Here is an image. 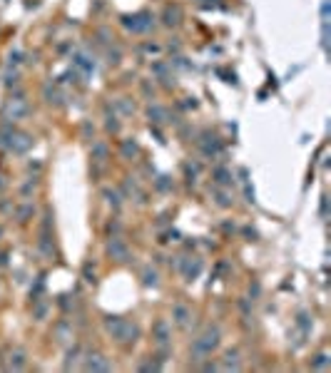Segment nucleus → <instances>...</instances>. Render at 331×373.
Segmentation results:
<instances>
[{"mask_svg":"<svg viewBox=\"0 0 331 373\" xmlns=\"http://www.w3.org/2000/svg\"><path fill=\"white\" fill-rule=\"evenodd\" d=\"M13 152H25V149L32 144V139H30V134H23V132H13L10 137H8V142H5Z\"/></svg>","mask_w":331,"mask_h":373,"instance_id":"obj_4","label":"nucleus"},{"mask_svg":"<svg viewBox=\"0 0 331 373\" xmlns=\"http://www.w3.org/2000/svg\"><path fill=\"white\" fill-rule=\"evenodd\" d=\"M326 363H329V356H326V353H319L316 361H314V368H326Z\"/></svg>","mask_w":331,"mask_h":373,"instance_id":"obj_13","label":"nucleus"},{"mask_svg":"<svg viewBox=\"0 0 331 373\" xmlns=\"http://www.w3.org/2000/svg\"><path fill=\"white\" fill-rule=\"evenodd\" d=\"M177 269L182 271V274H185L187 279H194L199 271H202V261L199 259H182V261H177Z\"/></svg>","mask_w":331,"mask_h":373,"instance_id":"obj_5","label":"nucleus"},{"mask_svg":"<svg viewBox=\"0 0 331 373\" xmlns=\"http://www.w3.org/2000/svg\"><path fill=\"white\" fill-rule=\"evenodd\" d=\"M25 112H28V105H25V100H13V102H8V115H13V120L23 117Z\"/></svg>","mask_w":331,"mask_h":373,"instance_id":"obj_9","label":"nucleus"},{"mask_svg":"<svg viewBox=\"0 0 331 373\" xmlns=\"http://www.w3.org/2000/svg\"><path fill=\"white\" fill-rule=\"evenodd\" d=\"M28 366V353L23 348H10L8 351V361H3L5 371H23Z\"/></svg>","mask_w":331,"mask_h":373,"instance_id":"obj_3","label":"nucleus"},{"mask_svg":"<svg viewBox=\"0 0 331 373\" xmlns=\"http://www.w3.org/2000/svg\"><path fill=\"white\" fill-rule=\"evenodd\" d=\"M172 316H174V321L179 323V326H187L190 323V319H192V314H190V309H185L182 304H177L174 306V311H172Z\"/></svg>","mask_w":331,"mask_h":373,"instance_id":"obj_10","label":"nucleus"},{"mask_svg":"<svg viewBox=\"0 0 331 373\" xmlns=\"http://www.w3.org/2000/svg\"><path fill=\"white\" fill-rule=\"evenodd\" d=\"M217 182L219 184H229V174L227 172H217Z\"/></svg>","mask_w":331,"mask_h":373,"instance_id":"obj_14","label":"nucleus"},{"mask_svg":"<svg viewBox=\"0 0 331 373\" xmlns=\"http://www.w3.org/2000/svg\"><path fill=\"white\" fill-rule=\"evenodd\" d=\"M222 368H224V371H239V361H237V353H232V351H229V353L224 356V363H222Z\"/></svg>","mask_w":331,"mask_h":373,"instance_id":"obj_11","label":"nucleus"},{"mask_svg":"<svg viewBox=\"0 0 331 373\" xmlns=\"http://www.w3.org/2000/svg\"><path fill=\"white\" fill-rule=\"evenodd\" d=\"M219 346V328H207L199 339L194 341V346H192V351H194V358L197 361H202L204 356H209L214 348Z\"/></svg>","mask_w":331,"mask_h":373,"instance_id":"obj_2","label":"nucleus"},{"mask_svg":"<svg viewBox=\"0 0 331 373\" xmlns=\"http://www.w3.org/2000/svg\"><path fill=\"white\" fill-rule=\"evenodd\" d=\"M85 371H112V366L102 353H90L85 361Z\"/></svg>","mask_w":331,"mask_h":373,"instance_id":"obj_7","label":"nucleus"},{"mask_svg":"<svg viewBox=\"0 0 331 373\" xmlns=\"http://www.w3.org/2000/svg\"><path fill=\"white\" fill-rule=\"evenodd\" d=\"M142 281H144L147 286H157V271L147 266V269L142 271Z\"/></svg>","mask_w":331,"mask_h":373,"instance_id":"obj_12","label":"nucleus"},{"mask_svg":"<svg viewBox=\"0 0 331 373\" xmlns=\"http://www.w3.org/2000/svg\"><path fill=\"white\" fill-rule=\"evenodd\" d=\"M107 254L112 256V259H117V261H130V251H127V246H125L120 239H110Z\"/></svg>","mask_w":331,"mask_h":373,"instance_id":"obj_6","label":"nucleus"},{"mask_svg":"<svg viewBox=\"0 0 331 373\" xmlns=\"http://www.w3.org/2000/svg\"><path fill=\"white\" fill-rule=\"evenodd\" d=\"M155 341L160 346H165L169 341V326H167V321H157L155 323Z\"/></svg>","mask_w":331,"mask_h":373,"instance_id":"obj_8","label":"nucleus"},{"mask_svg":"<svg viewBox=\"0 0 331 373\" xmlns=\"http://www.w3.org/2000/svg\"><path fill=\"white\" fill-rule=\"evenodd\" d=\"M105 328L107 333L112 336L115 341L120 344H130V341H137V336H139V328L130 321H125L122 316H107L105 319Z\"/></svg>","mask_w":331,"mask_h":373,"instance_id":"obj_1","label":"nucleus"}]
</instances>
